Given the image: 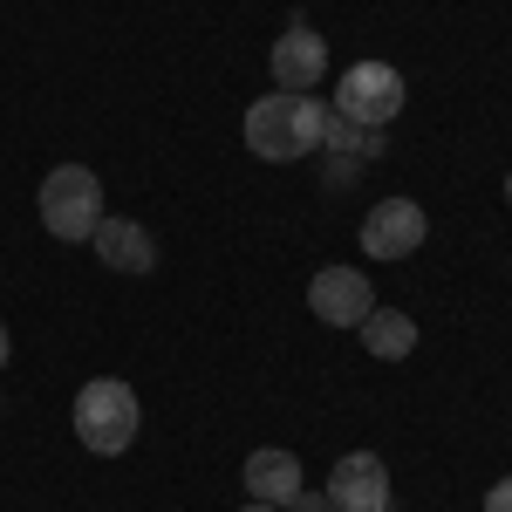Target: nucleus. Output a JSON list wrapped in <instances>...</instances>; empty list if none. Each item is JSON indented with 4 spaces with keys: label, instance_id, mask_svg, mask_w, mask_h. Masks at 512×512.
I'll return each mask as SVG.
<instances>
[{
    "label": "nucleus",
    "instance_id": "nucleus-4",
    "mask_svg": "<svg viewBox=\"0 0 512 512\" xmlns=\"http://www.w3.org/2000/svg\"><path fill=\"white\" fill-rule=\"evenodd\" d=\"M396 110H403V76H396L390 62H355V69H342V82H335V117L362 123V130H383Z\"/></svg>",
    "mask_w": 512,
    "mask_h": 512
},
{
    "label": "nucleus",
    "instance_id": "nucleus-8",
    "mask_svg": "<svg viewBox=\"0 0 512 512\" xmlns=\"http://www.w3.org/2000/svg\"><path fill=\"white\" fill-rule=\"evenodd\" d=\"M321 76H328V41H321L308 21H294V28L274 41V82L294 89V96H308Z\"/></svg>",
    "mask_w": 512,
    "mask_h": 512
},
{
    "label": "nucleus",
    "instance_id": "nucleus-5",
    "mask_svg": "<svg viewBox=\"0 0 512 512\" xmlns=\"http://www.w3.org/2000/svg\"><path fill=\"white\" fill-rule=\"evenodd\" d=\"M431 233V219H424V205L417 198H383V205H369V219H362V253L369 260H403V253H417Z\"/></svg>",
    "mask_w": 512,
    "mask_h": 512
},
{
    "label": "nucleus",
    "instance_id": "nucleus-1",
    "mask_svg": "<svg viewBox=\"0 0 512 512\" xmlns=\"http://www.w3.org/2000/svg\"><path fill=\"white\" fill-rule=\"evenodd\" d=\"M321 137H328V110H321L315 96H294V89H280V96H260L253 110H246V151L267 164H294L321 151Z\"/></svg>",
    "mask_w": 512,
    "mask_h": 512
},
{
    "label": "nucleus",
    "instance_id": "nucleus-7",
    "mask_svg": "<svg viewBox=\"0 0 512 512\" xmlns=\"http://www.w3.org/2000/svg\"><path fill=\"white\" fill-rule=\"evenodd\" d=\"M308 308H315L328 328H362V315L376 308V287H369L362 267H328V274H315V287H308Z\"/></svg>",
    "mask_w": 512,
    "mask_h": 512
},
{
    "label": "nucleus",
    "instance_id": "nucleus-17",
    "mask_svg": "<svg viewBox=\"0 0 512 512\" xmlns=\"http://www.w3.org/2000/svg\"><path fill=\"white\" fill-rule=\"evenodd\" d=\"M506 198H512V171H506Z\"/></svg>",
    "mask_w": 512,
    "mask_h": 512
},
{
    "label": "nucleus",
    "instance_id": "nucleus-13",
    "mask_svg": "<svg viewBox=\"0 0 512 512\" xmlns=\"http://www.w3.org/2000/svg\"><path fill=\"white\" fill-rule=\"evenodd\" d=\"M287 512H335V506H328V492H308V485H301V492L287 499Z\"/></svg>",
    "mask_w": 512,
    "mask_h": 512
},
{
    "label": "nucleus",
    "instance_id": "nucleus-6",
    "mask_svg": "<svg viewBox=\"0 0 512 512\" xmlns=\"http://www.w3.org/2000/svg\"><path fill=\"white\" fill-rule=\"evenodd\" d=\"M328 506L335 512H383L390 506V472H383V458H376V451L335 458V472H328Z\"/></svg>",
    "mask_w": 512,
    "mask_h": 512
},
{
    "label": "nucleus",
    "instance_id": "nucleus-3",
    "mask_svg": "<svg viewBox=\"0 0 512 512\" xmlns=\"http://www.w3.org/2000/svg\"><path fill=\"white\" fill-rule=\"evenodd\" d=\"M41 226L62 239V246H82V239L103 226V185H96V171H82V164H55L48 178H41Z\"/></svg>",
    "mask_w": 512,
    "mask_h": 512
},
{
    "label": "nucleus",
    "instance_id": "nucleus-11",
    "mask_svg": "<svg viewBox=\"0 0 512 512\" xmlns=\"http://www.w3.org/2000/svg\"><path fill=\"white\" fill-rule=\"evenodd\" d=\"M362 349L376 355V362H403V355L417 349V321L396 315V308H369L362 315Z\"/></svg>",
    "mask_w": 512,
    "mask_h": 512
},
{
    "label": "nucleus",
    "instance_id": "nucleus-15",
    "mask_svg": "<svg viewBox=\"0 0 512 512\" xmlns=\"http://www.w3.org/2000/svg\"><path fill=\"white\" fill-rule=\"evenodd\" d=\"M246 512H287V506H260V499H253V506H246Z\"/></svg>",
    "mask_w": 512,
    "mask_h": 512
},
{
    "label": "nucleus",
    "instance_id": "nucleus-10",
    "mask_svg": "<svg viewBox=\"0 0 512 512\" xmlns=\"http://www.w3.org/2000/svg\"><path fill=\"white\" fill-rule=\"evenodd\" d=\"M246 492H253L260 506H287V499L301 492V458H294V451H253V458H246Z\"/></svg>",
    "mask_w": 512,
    "mask_h": 512
},
{
    "label": "nucleus",
    "instance_id": "nucleus-9",
    "mask_svg": "<svg viewBox=\"0 0 512 512\" xmlns=\"http://www.w3.org/2000/svg\"><path fill=\"white\" fill-rule=\"evenodd\" d=\"M89 246H96V260L117 267V274H151V267H158V246H151V233H144L137 219H103V226L89 233Z\"/></svg>",
    "mask_w": 512,
    "mask_h": 512
},
{
    "label": "nucleus",
    "instance_id": "nucleus-2",
    "mask_svg": "<svg viewBox=\"0 0 512 512\" xmlns=\"http://www.w3.org/2000/svg\"><path fill=\"white\" fill-rule=\"evenodd\" d=\"M137 390L117 383V376H96V383H82L76 396V437L96 451V458H117L130 451V437H137Z\"/></svg>",
    "mask_w": 512,
    "mask_h": 512
},
{
    "label": "nucleus",
    "instance_id": "nucleus-16",
    "mask_svg": "<svg viewBox=\"0 0 512 512\" xmlns=\"http://www.w3.org/2000/svg\"><path fill=\"white\" fill-rule=\"evenodd\" d=\"M0 369H7V328H0Z\"/></svg>",
    "mask_w": 512,
    "mask_h": 512
},
{
    "label": "nucleus",
    "instance_id": "nucleus-12",
    "mask_svg": "<svg viewBox=\"0 0 512 512\" xmlns=\"http://www.w3.org/2000/svg\"><path fill=\"white\" fill-rule=\"evenodd\" d=\"M321 151H349V158H383V130H362V123L335 117L328 110V137H321Z\"/></svg>",
    "mask_w": 512,
    "mask_h": 512
},
{
    "label": "nucleus",
    "instance_id": "nucleus-14",
    "mask_svg": "<svg viewBox=\"0 0 512 512\" xmlns=\"http://www.w3.org/2000/svg\"><path fill=\"white\" fill-rule=\"evenodd\" d=\"M485 512H512V478H499V485L485 492Z\"/></svg>",
    "mask_w": 512,
    "mask_h": 512
}]
</instances>
